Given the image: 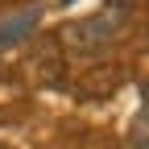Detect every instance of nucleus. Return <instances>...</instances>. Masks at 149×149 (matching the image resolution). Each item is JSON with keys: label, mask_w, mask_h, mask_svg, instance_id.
<instances>
[{"label": "nucleus", "mask_w": 149, "mask_h": 149, "mask_svg": "<svg viewBox=\"0 0 149 149\" xmlns=\"http://www.w3.org/2000/svg\"><path fill=\"white\" fill-rule=\"evenodd\" d=\"M124 25H128V0H112V4H104L100 13L62 25L58 29V46H66L74 54H95V50L116 42V37L124 33Z\"/></svg>", "instance_id": "1"}, {"label": "nucleus", "mask_w": 149, "mask_h": 149, "mask_svg": "<svg viewBox=\"0 0 149 149\" xmlns=\"http://www.w3.org/2000/svg\"><path fill=\"white\" fill-rule=\"evenodd\" d=\"M37 25H42V4H37V0H29V4H21V8H13L8 17H0V54L13 50V46H21Z\"/></svg>", "instance_id": "2"}, {"label": "nucleus", "mask_w": 149, "mask_h": 149, "mask_svg": "<svg viewBox=\"0 0 149 149\" xmlns=\"http://www.w3.org/2000/svg\"><path fill=\"white\" fill-rule=\"evenodd\" d=\"M133 149H149V87H145L141 108L133 116Z\"/></svg>", "instance_id": "3"}, {"label": "nucleus", "mask_w": 149, "mask_h": 149, "mask_svg": "<svg viewBox=\"0 0 149 149\" xmlns=\"http://www.w3.org/2000/svg\"><path fill=\"white\" fill-rule=\"evenodd\" d=\"M62 4H74V0H62Z\"/></svg>", "instance_id": "4"}, {"label": "nucleus", "mask_w": 149, "mask_h": 149, "mask_svg": "<svg viewBox=\"0 0 149 149\" xmlns=\"http://www.w3.org/2000/svg\"><path fill=\"white\" fill-rule=\"evenodd\" d=\"M0 149H8V145H0Z\"/></svg>", "instance_id": "5"}]
</instances>
